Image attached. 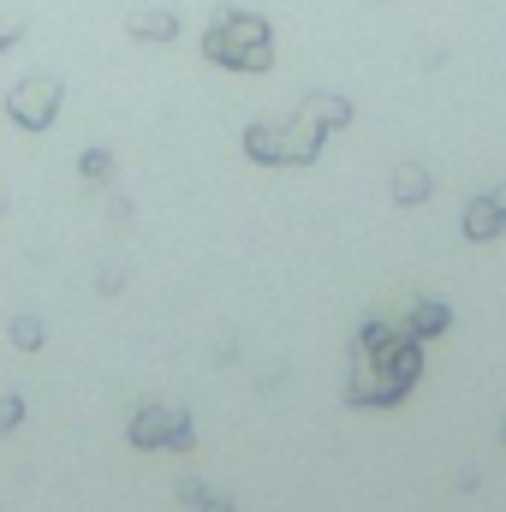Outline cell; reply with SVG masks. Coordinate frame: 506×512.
<instances>
[{
	"label": "cell",
	"mask_w": 506,
	"mask_h": 512,
	"mask_svg": "<svg viewBox=\"0 0 506 512\" xmlns=\"http://www.w3.org/2000/svg\"><path fill=\"white\" fill-rule=\"evenodd\" d=\"M203 512H239V507H233V501H221V495H209V501H203Z\"/></svg>",
	"instance_id": "e0dca14e"
},
{
	"label": "cell",
	"mask_w": 506,
	"mask_h": 512,
	"mask_svg": "<svg viewBox=\"0 0 506 512\" xmlns=\"http://www.w3.org/2000/svg\"><path fill=\"white\" fill-rule=\"evenodd\" d=\"M60 78H24L12 96H6V120L24 131H48L54 126V114H60Z\"/></svg>",
	"instance_id": "3957f363"
},
{
	"label": "cell",
	"mask_w": 506,
	"mask_h": 512,
	"mask_svg": "<svg viewBox=\"0 0 506 512\" xmlns=\"http://www.w3.org/2000/svg\"><path fill=\"white\" fill-rule=\"evenodd\" d=\"M179 501H197V507H203V501H209V489H203L197 477H185V483H179Z\"/></svg>",
	"instance_id": "2e32d148"
},
{
	"label": "cell",
	"mask_w": 506,
	"mask_h": 512,
	"mask_svg": "<svg viewBox=\"0 0 506 512\" xmlns=\"http://www.w3.org/2000/svg\"><path fill=\"white\" fill-rule=\"evenodd\" d=\"M304 114L316 120L322 131H340V126H352V102L346 96H328V90H316V96H304Z\"/></svg>",
	"instance_id": "30bf717a"
},
{
	"label": "cell",
	"mask_w": 506,
	"mask_h": 512,
	"mask_svg": "<svg viewBox=\"0 0 506 512\" xmlns=\"http://www.w3.org/2000/svg\"><path fill=\"white\" fill-rule=\"evenodd\" d=\"M405 393H411V382H399L381 358L352 352V382H346V399H352V405H399Z\"/></svg>",
	"instance_id": "277c9868"
},
{
	"label": "cell",
	"mask_w": 506,
	"mask_h": 512,
	"mask_svg": "<svg viewBox=\"0 0 506 512\" xmlns=\"http://www.w3.org/2000/svg\"><path fill=\"white\" fill-rule=\"evenodd\" d=\"M245 155L262 161V167H286V131H280V120H256L245 131Z\"/></svg>",
	"instance_id": "52a82bcc"
},
{
	"label": "cell",
	"mask_w": 506,
	"mask_h": 512,
	"mask_svg": "<svg viewBox=\"0 0 506 512\" xmlns=\"http://www.w3.org/2000/svg\"><path fill=\"white\" fill-rule=\"evenodd\" d=\"M24 423V399L18 393H0V435H12Z\"/></svg>",
	"instance_id": "5bb4252c"
},
{
	"label": "cell",
	"mask_w": 506,
	"mask_h": 512,
	"mask_svg": "<svg viewBox=\"0 0 506 512\" xmlns=\"http://www.w3.org/2000/svg\"><path fill=\"white\" fill-rule=\"evenodd\" d=\"M423 197H429V167L405 161V167L393 173V203H405V209H411V203H423Z\"/></svg>",
	"instance_id": "8fae6325"
},
{
	"label": "cell",
	"mask_w": 506,
	"mask_h": 512,
	"mask_svg": "<svg viewBox=\"0 0 506 512\" xmlns=\"http://www.w3.org/2000/svg\"><path fill=\"white\" fill-rule=\"evenodd\" d=\"M447 322H453V310H447L441 298H417V304L399 316V328H405L411 340H435V334H447Z\"/></svg>",
	"instance_id": "8992f818"
},
{
	"label": "cell",
	"mask_w": 506,
	"mask_h": 512,
	"mask_svg": "<svg viewBox=\"0 0 506 512\" xmlns=\"http://www.w3.org/2000/svg\"><path fill=\"white\" fill-rule=\"evenodd\" d=\"M203 54H209L215 66H227V72H268V66H274V36H268V24H262L256 12L221 6L215 24L203 30Z\"/></svg>",
	"instance_id": "6da1fadb"
},
{
	"label": "cell",
	"mask_w": 506,
	"mask_h": 512,
	"mask_svg": "<svg viewBox=\"0 0 506 512\" xmlns=\"http://www.w3.org/2000/svg\"><path fill=\"white\" fill-rule=\"evenodd\" d=\"M489 203H495V209L506 215V185H495V191H489Z\"/></svg>",
	"instance_id": "ac0fdd59"
},
{
	"label": "cell",
	"mask_w": 506,
	"mask_h": 512,
	"mask_svg": "<svg viewBox=\"0 0 506 512\" xmlns=\"http://www.w3.org/2000/svg\"><path fill=\"white\" fill-rule=\"evenodd\" d=\"M501 227H506V215L489 203V197H477V203L465 209V239H471V245H489V239H501Z\"/></svg>",
	"instance_id": "9c48e42d"
},
{
	"label": "cell",
	"mask_w": 506,
	"mask_h": 512,
	"mask_svg": "<svg viewBox=\"0 0 506 512\" xmlns=\"http://www.w3.org/2000/svg\"><path fill=\"white\" fill-rule=\"evenodd\" d=\"M126 30L137 36V42H173V36H179V18L161 12V6H149V12H131Z\"/></svg>",
	"instance_id": "ba28073f"
},
{
	"label": "cell",
	"mask_w": 506,
	"mask_h": 512,
	"mask_svg": "<svg viewBox=\"0 0 506 512\" xmlns=\"http://www.w3.org/2000/svg\"><path fill=\"white\" fill-rule=\"evenodd\" d=\"M501 441H506V417H501Z\"/></svg>",
	"instance_id": "d6986e66"
},
{
	"label": "cell",
	"mask_w": 506,
	"mask_h": 512,
	"mask_svg": "<svg viewBox=\"0 0 506 512\" xmlns=\"http://www.w3.org/2000/svg\"><path fill=\"white\" fill-rule=\"evenodd\" d=\"M6 334H12V346H18V352H42V322H36V316H12V328H6Z\"/></svg>",
	"instance_id": "4fadbf2b"
},
{
	"label": "cell",
	"mask_w": 506,
	"mask_h": 512,
	"mask_svg": "<svg viewBox=\"0 0 506 512\" xmlns=\"http://www.w3.org/2000/svg\"><path fill=\"white\" fill-rule=\"evenodd\" d=\"M18 36H24V18H0V54H6Z\"/></svg>",
	"instance_id": "9a60e30c"
},
{
	"label": "cell",
	"mask_w": 506,
	"mask_h": 512,
	"mask_svg": "<svg viewBox=\"0 0 506 512\" xmlns=\"http://www.w3.org/2000/svg\"><path fill=\"white\" fill-rule=\"evenodd\" d=\"M78 173H84L90 185H108V179H114V155H108V149H84V155H78Z\"/></svg>",
	"instance_id": "7c38bea8"
},
{
	"label": "cell",
	"mask_w": 506,
	"mask_h": 512,
	"mask_svg": "<svg viewBox=\"0 0 506 512\" xmlns=\"http://www.w3.org/2000/svg\"><path fill=\"white\" fill-rule=\"evenodd\" d=\"M280 131H286V167H310V161L322 155V143H328V131L316 126L304 108H298V114H292Z\"/></svg>",
	"instance_id": "5b68a950"
},
{
	"label": "cell",
	"mask_w": 506,
	"mask_h": 512,
	"mask_svg": "<svg viewBox=\"0 0 506 512\" xmlns=\"http://www.w3.org/2000/svg\"><path fill=\"white\" fill-rule=\"evenodd\" d=\"M126 441L131 447H173V453H191L197 447V429H191V411L179 405H143L137 417L126 423Z\"/></svg>",
	"instance_id": "7a4b0ae2"
}]
</instances>
